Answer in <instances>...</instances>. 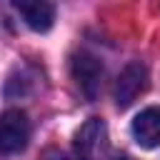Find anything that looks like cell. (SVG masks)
Returning a JSON list of instances; mask_svg holds the SVG:
<instances>
[{"mask_svg": "<svg viewBox=\"0 0 160 160\" xmlns=\"http://www.w3.org/2000/svg\"><path fill=\"white\" fill-rule=\"evenodd\" d=\"M70 72H72V80H75L78 90L88 100H95L98 92H100V85H102V62L95 55H90V52L82 50V52L72 55Z\"/></svg>", "mask_w": 160, "mask_h": 160, "instance_id": "obj_1", "label": "cell"}, {"mask_svg": "<svg viewBox=\"0 0 160 160\" xmlns=\"http://www.w3.org/2000/svg\"><path fill=\"white\" fill-rule=\"evenodd\" d=\"M145 90H148V68L142 62H130L118 75V82H115V105L120 110H125Z\"/></svg>", "mask_w": 160, "mask_h": 160, "instance_id": "obj_4", "label": "cell"}, {"mask_svg": "<svg viewBox=\"0 0 160 160\" xmlns=\"http://www.w3.org/2000/svg\"><path fill=\"white\" fill-rule=\"evenodd\" d=\"M118 160H132V158H128V155H122V158H118Z\"/></svg>", "mask_w": 160, "mask_h": 160, "instance_id": "obj_8", "label": "cell"}, {"mask_svg": "<svg viewBox=\"0 0 160 160\" xmlns=\"http://www.w3.org/2000/svg\"><path fill=\"white\" fill-rule=\"evenodd\" d=\"M30 122L22 110H5L0 115V152H20L28 145Z\"/></svg>", "mask_w": 160, "mask_h": 160, "instance_id": "obj_2", "label": "cell"}, {"mask_svg": "<svg viewBox=\"0 0 160 160\" xmlns=\"http://www.w3.org/2000/svg\"><path fill=\"white\" fill-rule=\"evenodd\" d=\"M12 8L22 15L25 25L38 30V32H48L55 22V5L52 2H42V0H15Z\"/></svg>", "mask_w": 160, "mask_h": 160, "instance_id": "obj_5", "label": "cell"}, {"mask_svg": "<svg viewBox=\"0 0 160 160\" xmlns=\"http://www.w3.org/2000/svg\"><path fill=\"white\" fill-rule=\"evenodd\" d=\"M75 155L80 160H100L108 150V128L100 118H90L75 132Z\"/></svg>", "mask_w": 160, "mask_h": 160, "instance_id": "obj_3", "label": "cell"}, {"mask_svg": "<svg viewBox=\"0 0 160 160\" xmlns=\"http://www.w3.org/2000/svg\"><path fill=\"white\" fill-rule=\"evenodd\" d=\"M132 138L140 148L150 150L160 145V108H145L132 120Z\"/></svg>", "mask_w": 160, "mask_h": 160, "instance_id": "obj_6", "label": "cell"}, {"mask_svg": "<svg viewBox=\"0 0 160 160\" xmlns=\"http://www.w3.org/2000/svg\"><path fill=\"white\" fill-rule=\"evenodd\" d=\"M48 160H80L78 155H72V152H52Z\"/></svg>", "mask_w": 160, "mask_h": 160, "instance_id": "obj_7", "label": "cell"}]
</instances>
